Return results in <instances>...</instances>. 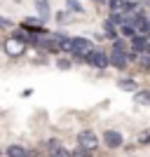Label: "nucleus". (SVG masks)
<instances>
[{
    "label": "nucleus",
    "instance_id": "obj_5",
    "mask_svg": "<svg viewBox=\"0 0 150 157\" xmlns=\"http://www.w3.org/2000/svg\"><path fill=\"white\" fill-rule=\"evenodd\" d=\"M2 49H5V54L7 56H21V54L26 52V42H21V40H17V38H10L2 42Z\"/></svg>",
    "mask_w": 150,
    "mask_h": 157
},
{
    "label": "nucleus",
    "instance_id": "obj_13",
    "mask_svg": "<svg viewBox=\"0 0 150 157\" xmlns=\"http://www.w3.org/2000/svg\"><path fill=\"white\" fill-rule=\"evenodd\" d=\"M134 98H136L138 105H148V103H150V92H148V89H136Z\"/></svg>",
    "mask_w": 150,
    "mask_h": 157
},
{
    "label": "nucleus",
    "instance_id": "obj_6",
    "mask_svg": "<svg viewBox=\"0 0 150 157\" xmlns=\"http://www.w3.org/2000/svg\"><path fill=\"white\" fill-rule=\"evenodd\" d=\"M127 52H129V49H127ZM127 52H117V49L108 52V66H113V68H120V71L129 68V61H127Z\"/></svg>",
    "mask_w": 150,
    "mask_h": 157
},
{
    "label": "nucleus",
    "instance_id": "obj_18",
    "mask_svg": "<svg viewBox=\"0 0 150 157\" xmlns=\"http://www.w3.org/2000/svg\"><path fill=\"white\" fill-rule=\"evenodd\" d=\"M113 49H117V52H127V49H129V45H127V42H124V40H113Z\"/></svg>",
    "mask_w": 150,
    "mask_h": 157
},
{
    "label": "nucleus",
    "instance_id": "obj_25",
    "mask_svg": "<svg viewBox=\"0 0 150 157\" xmlns=\"http://www.w3.org/2000/svg\"><path fill=\"white\" fill-rule=\"evenodd\" d=\"M94 2H103V0H94Z\"/></svg>",
    "mask_w": 150,
    "mask_h": 157
},
{
    "label": "nucleus",
    "instance_id": "obj_19",
    "mask_svg": "<svg viewBox=\"0 0 150 157\" xmlns=\"http://www.w3.org/2000/svg\"><path fill=\"white\" fill-rule=\"evenodd\" d=\"M71 157H91V152H87L85 148H80V145H78V148L71 152Z\"/></svg>",
    "mask_w": 150,
    "mask_h": 157
},
{
    "label": "nucleus",
    "instance_id": "obj_15",
    "mask_svg": "<svg viewBox=\"0 0 150 157\" xmlns=\"http://www.w3.org/2000/svg\"><path fill=\"white\" fill-rule=\"evenodd\" d=\"M120 33H122V38H127V40H131L134 35H136L134 26H129V24H124V26H120Z\"/></svg>",
    "mask_w": 150,
    "mask_h": 157
},
{
    "label": "nucleus",
    "instance_id": "obj_17",
    "mask_svg": "<svg viewBox=\"0 0 150 157\" xmlns=\"http://www.w3.org/2000/svg\"><path fill=\"white\" fill-rule=\"evenodd\" d=\"M49 157H71V152L66 150V148H54V150H49Z\"/></svg>",
    "mask_w": 150,
    "mask_h": 157
},
{
    "label": "nucleus",
    "instance_id": "obj_20",
    "mask_svg": "<svg viewBox=\"0 0 150 157\" xmlns=\"http://www.w3.org/2000/svg\"><path fill=\"white\" fill-rule=\"evenodd\" d=\"M68 19H71V14H68V12H56V21H59V24H66Z\"/></svg>",
    "mask_w": 150,
    "mask_h": 157
},
{
    "label": "nucleus",
    "instance_id": "obj_3",
    "mask_svg": "<svg viewBox=\"0 0 150 157\" xmlns=\"http://www.w3.org/2000/svg\"><path fill=\"white\" fill-rule=\"evenodd\" d=\"M91 49H94V45H91L87 38H73V42H71V54L75 56V59H85Z\"/></svg>",
    "mask_w": 150,
    "mask_h": 157
},
{
    "label": "nucleus",
    "instance_id": "obj_23",
    "mask_svg": "<svg viewBox=\"0 0 150 157\" xmlns=\"http://www.w3.org/2000/svg\"><path fill=\"white\" fill-rule=\"evenodd\" d=\"M10 26H12V24H10L7 19H2V17H0V28H10Z\"/></svg>",
    "mask_w": 150,
    "mask_h": 157
},
{
    "label": "nucleus",
    "instance_id": "obj_10",
    "mask_svg": "<svg viewBox=\"0 0 150 157\" xmlns=\"http://www.w3.org/2000/svg\"><path fill=\"white\" fill-rule=\"evenodd\" d=\"M117 87L122 89V92H131V94H134V92H136V80H134V78H120Z\"/></svg>",
    "mask_w": 150,
    "mask_h": 157
},
{
    "label": "nucleus",
    "instance_id": "obj_21",
    "mask_svg": "<svg viewBox=\"0 0 150 157\" xmlns=\"http://www.w3.org/2000/svg\"><path fill=\"white\" fill-rule=\"evenodd\" d=\"M56 66H59L61 71H68V68H71V61H66V59H59V61H56Z\"/></svg>",
    "mask_w": 150,
    "mask_h": 157
},
{
    "label": "nucleus",
    "instance_id": "obj_11",
    "mask_svg": "<svg viewBox=\"0 0 150 157\" xmlns=\"http://www.w3.org/2000/svg\"><path fill=\"white\" fill-rule=\"evenodd\" d=\"M106 2H108L110 14H122L127 10V0H106Z\"/></svg>",
    "mask_w": 150,
    "mask_h": 157
},
{
    "label": "nucleus",
    "instance_id": "obj_24",
    "mask_svg": "<svg viewBox=\"0 0 150 157\" xmlns=\"http://www.w3.org/2000/svg\"><path fill=\"white\" fill-rule=\"evenodd\" d=\"M24 157H35V155H33V152H26V155H24Z\"/></svg>",
    "mask_w": 150,
    "mask_h": 157
},
{
    "label": "nucleus",
    "instance_id": "obj_14",
    "mask_svg": "<svg viewBox=\"0 0 150 157\" xmlns=\"http://www.w3.org/2000/svg\"><path fill=\"white\" fill-rule=\"evenodd\" d=\"M103 38H108V40H110V42H113V40H117V38H120L117 28H115V26H110L108 21H106V24H103Z\"/></svg>",
    "mask_w": 150,
    "mask_h": 157
},
{
    "label": "nucleus",
    "instance_id": "obj_1",
    "mask_svg": "<svg viewBox=\"0 0 150 157\" xmlns=\"http://www.w3.org/2000/svg\"><path fill=\"white\" fill-rule=\"evenodd\" d=\"M78 145L85 148L87 152H94L98 148V136L94 134V129H82L78 134Z\"/></svg>",
    "mask_w": 150,
    "mask_h": 157
},
{
    "label": "nucleus",
    "instance_id": "obj_12",
    "mask_svg": "<svg viewBox=\"0 0 150 157\" xmlns=\"http://www.w3.org/2000/svg\"><path fill=\"white\" fill-rule=\"evenodd\" d=\"M26 152L28 150L24 148V145H19V143H12L10 148H7V157H24Z\"/></svg>",
    "mask_w": 150,
    "mask_h": 157
},
{
    "label": "nucleus",
    "instance_id": "obj_9",
    "mask_svg": "<svg viewBox=\"0 0 150 157\" xmlns=\"http://www.w3.org/2000/svg\"><path fill=\"white\" fill-rule=\"evenodd\" d=\"M35 10H38V14H40V21L49 19V2H47V0H35Z\"/></svg>",
    "mask_w": 150,
    "mask_h": 157
},
{
    "label": "nucleus",
    "instance_id": "obj_7",
    "mask_svg": "<svg viewBox=\"0 0 150 157\" xmlns=\"http://www.w3.org/2000/svg\"><path fill=\"white\" fill-rule=\"evenodd\" d=\"M129 49L136 54H150L148 49V35H134V38L129 40Z\"/></svg>",
    "mask_w": 150,
    "mask_h": 157
},
{
    "label": "nucleus",
    "instance_id": "obj_22",
    "mask_svg": "<svg viewBox=\"0 0 150 157\" xmlns=\"http://www.w3.org/2000/svg\"><path fill=\"white\" fill-rule=\"evenodd\" d=\"M138 141H141V145H145V143H148V131H143V134L138 136Z\"/></svg>",
    "mask_w": 150,
    "mask_h": 157
},
{
    "label": "nucleus",
    "instance_id": "obj_4",
    "mask_svg": "<svg viewBox=\"0 0 150 157\" xmlns=\"http://www.w3.org/2000/svg\"><path fill=\"white\" fill-rule=\"evenodd\" d=\"M131 26H134V31H136V35H148L150 33V21H148L145 10H138L136 12V17L131 19Z\"/></svg>",
    "mask_w": 150,
    "mask_h": 157
},
{
    "label": "nucleus",
    "instance_id": "obj_2",
    "mask_svg": "<svg viewBox=\"0 0 150 157\" xmlns=\"http://www.w3.org/2000/svg\"><path fill=\"white\" fill-rule=\"evenodd\" d=\"M85 61L91 68H96V71H106V68H108V52H103V49H91L85 56Z\"/></svg>",
    "mask_w": 150,
    "mask_h": 157
},
{
    "label": "nucleus",
    "instance_id": "obj_16",
    "mask_svg": "<svg viewBox=\"0 0 150 157\" xmlns=\"http://www.w3.org/2000/svg\"><path fill=\"white\" fill-rule=\"evenodd\" d=\"M66 7H68L71 12H78V14H82V12H85V7L80 5L78 0H66Z\"/></svg>",
    "mask_w": 150,
    "mask_h": 157
},
{
    "label": "nucleus",
    "instance_id": "obj_8",
    "mask_svg": "<svg viewBox=\"0 0 150 157\" xmlns=\"http://www.w3.org/2000/svg\"><path fill=\"white\" fill-rule=\"evenodd\" d=\"M103 143L108 145V148H122L124 138H122V134H120L117 129H108L103 134Z\"/></svg>",
    "mask_w": 150,
    "mask_h": 157
}]
</instances>
